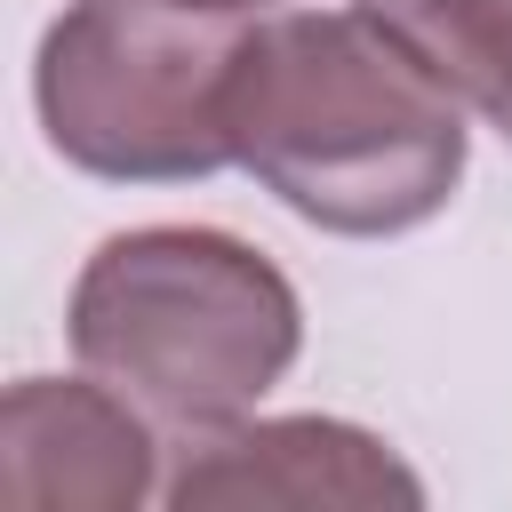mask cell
Here are the masks:
<instances>
[{
	"label": "cell",
	"instance_id": "1",
	"mask_svg": "<svg viewBox=\"0 0 512 512\" xmlns=\"http://www.w3.org/2000/svg\"><path fill=\"white\" fill-rule=\"evenodd\" d=\"M232 168L336 240L432 224L472 160L464 104L368 8H264L224 88Z\"/></svg>",
	"mask_w": 512,
	"mask_h": 512
},
{
	"label": "cell",
	"instance_id": "2",
	"mask_svg": "<svg viewBox=\"0 0 512 512\" xmlns=\"http://www.w3.org/2000/svg\"><path fill=\"white\" fill-rule=\"evenodd\" d=\"M72 360L128 392L160 432L200 440L296 368L304 304L288 272L216 224H136L112 232L64 304Z\"/></svg>",
	"mask_w": 512,
	"mask_h": 512
},
{
	"label": "cell",
	"instance_id": "3",
	"mask_svg": "<svg viewBox=\"0 0 512 512\" xmlns=\"http://www.w3.org/2000/svg\"><path fill=\"white\" fill-rule=\"evenodd\" d=\"M256 16L200 0H72L32 56L48 144L104 184H192L232 168L224 88Z\"/></svg>",
	"mask_w": 512,
	"mask_h": 512
},
{
	"label": "cell",
	"instance_id": "4",
	"mask_svg": "<svg viewBox=\"0 0 512 512\" xmlns=\"http://www.w3.org/2000/svg\"><path fill=\"white\" fill-rule=\"evenodd\" d=\"M176 512H376L424 504V480L360 424L344 416H240L224 432L184 440V464L160 488Z\"/></svg>",
	"mask_w": 512,
	"mask_h": 512
},
{
	"label": "cell",
	"instance_id": "5",
	"mask_svg": "<svg viewBox=\"0 0 512 512\" xmlns=\"http://www.w3.org/2000/svg\"><path fill=\"white\" fill-rule=\"evenodd\" d=\"M160 488L152 416L104 376H16L0 400V504L136 512Z\"/></svg>",
	"mask_w": 512,
	"mask_h": 512
},
{
	"label": "cell",
	"instance_id": "6",
	"mask_svg": "<svg viewBox=\"0 0 512 512\" xmlns=\"http://www.w3.org/2000/svg\"><path fill=\"white\" fill-rule=\"evenodd\" d=\"M512 144V0H352Z\"/></svg>",
	"mask_w": 512,
	"mask_h": 512
},
{
	"label": "cell",
	"instance_id": "7",
	"mask_svg": "<svg viewBox=\"0 0 512 512\" xmlns=\"http://www.w3.org/2000/svg\"><path fill=\"white\" fill-rule=\"evenodd\" d=\"M200 8H232V16H264V8H280V0H200Z\"/></svg>",
	"mask_w": 512,
	"mask_h": 512
}]
</instances>
